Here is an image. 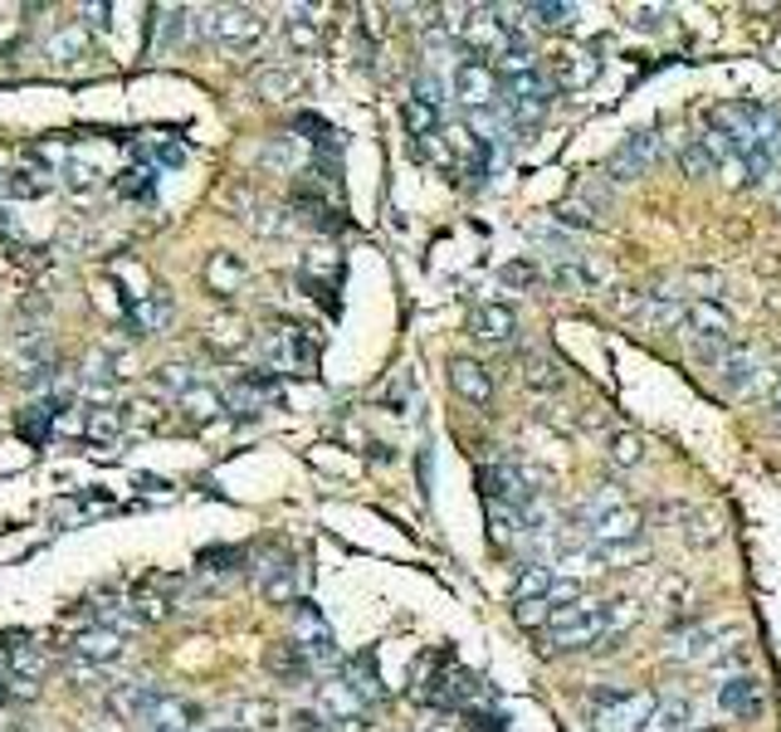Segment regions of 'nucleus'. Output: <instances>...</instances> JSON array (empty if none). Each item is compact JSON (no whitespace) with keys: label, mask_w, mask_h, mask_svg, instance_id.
<instances>
[{"label":"nucleus","mask_w":781,"mask_h":732,"mask_svg":"<svg viewBox=\"0 0 781 732\" xmlns=\"http://www.w3.org/2000/svg\"><path fill=\"white\" fill-rule=\"evenodd\" d=\"M654 693L644 689H591L586 693V718L591 732H640L654 712Z\"/></svg>","instance_id":"f257e3e1"},{"label":"nucleus","mask_w":781,"mask_h":732,"mask_svg":"<svg viewBox=\"0 0 781 732\" xmlns=\"http://www.w3.org/2000/svg\"><path fill=\"white\" fill-rule=\"evenodd\" d=\"M586 644H605V601L556 605L547 620V650H586Z\"/></svg>","instance_id":"f03ea898"},{"label":"nucleus","mask_w":781,"mask_h":732,"mask_svg":"<svg viewBox=\"0 0 781 732\" xmlns=\"http://www.w3.org/2000/svg\"><path fill=\"white\" fill-rule=\"evenodd\" d=\"M259 351L273 371H293V376H312V367H318V342H312V332L298 328V322L269 328L259 337Z\"/></svg>","instance_id":"7ed1b4c3"},{"label":"nucleus","mask_w":781,"mask_h":732,"mask_svg":"<svg viewBox=\"0 0 781 732\" xmlns=\"http://www.w3.org/2000/svg\"><path fill=\"white\" fill-rule=\"evenodd\" d=\"M312 708L328 718L332 732H367L371 728V708L361 703V693L347 679H322L318 683V703Z\"/></svg>","instance_id":"20e7f679"},{"label":"nucleus","mask_w":781,"mask_h":732,"mask_svg":"<svg viewBox=\"0 0 781 732\" xmlns=\"http://www.w3.org/2000/svg\"><path fill=\"white\" fill-rule=\"evenodd\" d=\"M264 15L249 5H225V10H210V39L225 49V54H249L254 44L264 39Z\"/></svg>","instance_id":"39448f33"},{"label":"nucleus","mask_w":781,"mask_h":732,"mask_svg":"<svg viewBox=\"0 0 781 732\" xmlns=\"http://www.w3.org/2000/svg\"><path fill=\"white\" fill-rule=\"evenodd\" d=\"M293 644L312 659V669L322 664H337V640H332V625L322 620V611L312 601H293Z\"/></svg>","instance_id":"423d86ee"},{"label":"nucleus","mask_w":781,"mask_h":732,"mask_svg":"<svg viewBox=\"0 0 781 732\" xmlns=\"http://www.w3.org/2000/svg\"><path fill=\"white\" fill-rule=\"evenodd\" d=\"M449 88H454V98L464 107H474V113H484V107H494L498 98V74L488 68V59H459V68H454V78H449Z\"/></svg>","instance_id":"0eeeda50"},{"label":"nucleus","mask_w":781,"mask_h":732,"mask_svg":"<svg viewBox=\"0 0 781 732\" xmlns=\"http://www.w3.org/2000/svg\"><path fill=\"white\" fill-rule=\"evenodd\" d=\"M660 156H664L660 132H635V137H625V142L615 146V156L605 162V171H611L615 181H635V176H644Z\"/></svg>","instance_id":"6e6552de"},{"label":"nucleus","mask_w":781,"mask_h":732,"mask_svg":"<svg viewBox=\"0 0 781 732\" xmlns=\"http://www.w3.org/2000/svg\"><path fill=\"white\" fill-rule=\"evenodd\" d=\"M459 39H464V49L474 59H488V54H503L508 29H503V20H498V10L484 5V10H469V15L459 20Z\"/></svg>","instance_id":"1a4fd4ad"},{"label":"nucleus","mask_w":781,"mask_h":732,"mask_svg":"<svg viewBox=\"0 0 781 732\" xmlns=\"http://www.w3.org/2000/svg\"><path fill=\"white\" fill-rule=\"evenodd\" d=\"M68 654H74L78 664H88V669H103V664H117V659H123L127 644H123V634L107 630V625H88V630L74 634Z\"/></svg>","instance_id":"9d476101"},{"label":"nucleus","mask_w":781,"mask_h":732,"mask_svg":"<svg viewBox=\"0 0 781 732\" xmlns=\"http://www.w3.org/2000/svg\"><path fill=\"white\" fill-rule=\"evenodd\" d=\"M586 532H591V542H611V547L640 542L644 537V513L640 508H630V503H620V508H611V513H601L596 523H586Z\"/></svg>","instance_id":"9b49d317"},{"label":"nucleus","mask_w":781,"mask_h":732,"mask_svg":"<svg viewBox=\"0 0 781 732\" xmlns=\"http://www.w3.org/2000/svg\"><path fill=\"white\" fill-rule=\"evenodd\" d=\"M513 332H517V312L508 308V303H478L474 318H469V337H474V342H488V347L508 342Z\"/></svg>","instance_id":"f8f14e48"},{"label":"nucleus","mask_w":781,"mask_h":732,"mask_svg":"<svg viewBox=\"0 0 781 732\" xmlns=\"http://www.w3.org/2000/svg\"><path fill=\"white\" fill-rule=\"evenodd\" d=\"M254 576H259V591L264 601L273 605H293V591H298V576H293V562L283 552H269L259 566H254Z\"/></svg>","instance_id":"ddd939ff"},{"label":"nucleus","mask_w":781,"mask_h":732,"mask_svg":"<svg viewBox=\"0 0 781 732\" xmlns=\"http://www.w3.org/2000/svg\"><path fill=\"white\" fill-rule=\"evenodd\" d=\"M713 381H718L722 390H752L757 386V351L747 347H728L718 361H713Z\"/></svg>","instance_id":"4468645a"},{"label":"nucleus","mask_w":781,"mask_h":732,"mask_svg":"<svg viewBox=\"0 0 781 732\" xmlns=\"http://www.w3.org/2000/svg\"><path fill=\"white\" fill-rule=\"evenodd\" d=\"M264 669H269L279 683H289V689H293V683H308L312 679V659L293 640L269 644V650H264Z\"/></svg>","instance_id":"2eb2a0df"},{"label":"nucleus","mask_w":781,"mask_h":732,"mask_svg":"<svg viewBox=\"0 0 781 732\" xmlns=\"http://www.w3.org/2000/svg\"><path fill=\"white\" fill-rule=\"evenodd\" d=\"M718 708L732 712V718H757V712H761V683H757V673L722 679V683H718Z\"/></svg>","instance_id":"dca6fc26"},{"label":"nucleus","mask_w":781,"mask_h":732,"mask_svg":"<svg viewBox=\"0 0 781 732\" xmlns=\"http://www.w3.org/2000/svg\"><path fill=\"white\" fill-rule=\"evenodd\" d=\"M244 279H249V269H244L240 254L215 249L210 259H205V288H210L215 298H230V293H240Z\"/></svg>","instance_id":"f3484780"},{"label":"nucleus","mask_w":781,"mask_h":732,"mask_svg":"<svg viewBox=\"0 0 781 732\" xmlns=\"http://www.w3.org/2000/svg\"><path fill=\"white\" fill-rule=\"evenodd\" d=\"M142 722H152L156 732H195V722H201V708H195L191 698H176V693H162V698L152 703V712H146Z\"/></svg>","instance_id":"a211bd4d"},{"label":"nucleus","mask_w":781,"mask_h":732,"mask_svg":"<svg viewBox=\"0 0 781 732\" xmlns=\"http://www.w3.org/2000/svg\"><path fill=\"white\" fill-rule=\"evenodd\" d=\"M596 74H601V59H596V54H576V49H566V54L552 59V84L566 88V93L586 88Z\"/></svg>","instance_id":"6ab92c4d"},{"label":"nucleus","mask_w":781,"mask_h":732,"mask_svg":"<svg viewBox=\"0 0 781 732\" xmlns=\"http://www.w3.org/2000/svg\"><path fill=\"white\" fill-rule=\"evenodd\" d=\"M449 386H454L459 396L469 400V406H484V400L494 396V381H488V371L478 367V361H469V357H454V361H449Z\"/></svg>","instance_id":"aec40b11"},{"label":"nucleus","mask_w":781,"mask_h":732,"mask_svg":"<svg viewBox=\"0 0 781 732\" xmlns=\"http://www.w3.org/2000/svg\"><path fill=\"white\" fill-rule=\"evenodd\" d=\"M556 586V572L547 562H523V572L513 576V605L523 601H547Z\"/></svg>","instance_id":"412c9836"},{"label":"nucleus","mask_w":781,"mask_h":732,"mask_svg":"<svg viewBox=\"0 0 781 732\" xmlns=\"http://www.w3.org/2000/svg\"><path fill=\"white\" fill-rule=\"evenodd\" d=\"M166 322H171V293H162V288L127 308V328L132 332H156V328H166Z\"/></svg>","instance_id":"4be33fe9"},{"label":"nucleus","mask_w":781,"mask_h":732,"mask_svg":"<svg viewBox=\"0 0 781 732\" xmlns=\"http://www.w3.org/2000/svg\"><path fill=\"white\" fill-rule=\"evenodd\" d=\"M699 722H693V703L689 698H664L654 703L650 722H644L640 732H693Z\"/></svg>","instance_id":"5701e85b"},{"label":"nucleus","mask_w":781,"mask_h":732,"mask_svg":"<svg viewBox=\"0 0 781 732\" xmlns=\"http://www.w3.org/2000/svg\"><path fill=\"white\" fill-rule=\"evenodd\" d=\"M156 698H162V689H156V683H146V679H127V683H117V689H113V708L127 712V718H146Z\"/></svg>","instance_id":"b1692460"},{"label":"nucleus","mask_w":781,"mask_h":732,"mask_svg":"<svg viewBox=\"0 0 781 732\" xmlns=\"http://www.w3.org/2000/svg\"><path fill=\"white\" fill-rule=\"evenodd\" d=\"M722 630H713V625H699V630H683L679 640L669 644V659L689 664V659H713V650H718Z\"/></svg>","instance_id":"393cba45"},{"label":"nucleus","mask_w":781,"mask_h":732,"mask_svg":"<svg viewBox=\"0 0 781 732\" xmlns=\"http://www.w3.org/2000/svg\"><path fill=\"white\" fill-rule=\"evenodd\" d=\"M84 54H88V35L78 25H64V29H54V35L44 39V59H49V64H59V68L78 64Z\"/></svg>","instance_id":"a878e982"},{"label":"nucleus","mask_w":781,"mask_h":732,"mask_svg":"<svg viewBox=\"0 0 781 732\" xmlns=\"http://www.w3.org/2000/svg\"><path fill=\"white\" fill-rule=\"evenodd\" d=\"M283 39H289L293 54H312V49L322 44V29H318V20H312V10H289V20H283Z\"/></svg>","instance_id":"bb28decb"},{"label":"nucleus","mask_w":781,"mask_h":732,"mask_svg":"<svg viewBox=\"0 0 781 732\" xmlns=\"http://www.w3.org/2000/svg\"><path fill=\"white\" fill-rule=\"evenodd\" d=\"M176 406H181L191 420H220L225 410H230V406H225V396H220V390H215V386H201V381H195V386L185 390V396L176 400Z\"/></svg>","instance_id":"cd10ccee"},{"label":"nucleus","mask_w":781,"mask_h":732,"mask_svg":"<svg viewBox=\"0 0 781 732\" xmlns=\"http://www.w3.org/2000/svg\"><path fill=\"white\" fill-rule=\"evenodd\" d=\"M254 88H259V98H269V103H283V98H298V88H303V78H298V68H264L259 78H254Z\"/></svg>","instance_id":"c85d7f7f"},{"label":"nucleus","mask_w":781,"mask_h":732,"mask_svg":"<svg viewBox=\"0 0 781 732\" xmlns=\"http://www.w3.org/2000/svg\"><path fill=\"white\" fill-rule=\"evenodd\" d=\"M205 342H210L220 357H230V351H244V347H249V328H244L240 318H215L210 328H205Z\"/></svg>","instance_id":"c756f323"},{"label":"nucleus","mask_w":781,"mask_h":732,"mask_svg":"<svg viewBox=\"0 0 781 732\" xmlns=\"http://www.w3.org/2000/svg\"><path fill=\"white\" fill-rule=\"evenodd\" d=\"M635 620H640V601H630V595L605 601V644H601V650H615V640H620Z\"/></svg>","instance_id":"7c9ffc66"},{"label":"nucleus","mask_w":781,"mask_h":732,"mask_svg":"<svg viewBox=\"0 0 781 732\" xmlns=\"http://www.w3.org/2000/svg\"><path fill=\"white\" fill-rule=\"evenodd\" d=\"M347 683L361 693V703L371 708V703L386 693V689H381V679H376V654H361V659H351V664H347Z\"/></svg>","instance_id":"2f4dec72"},{"label":"nucleus","mask_w":781,"mask_h":732,"mask_svg":"<svg viewBox=\"0 0 781 732\" xmlns=\"http://www.w3.org/2000/svg\"><path fill=\"white\" fill-rule=\"evenodd\" d=\"M400 117H406V132H410V137H420V142H425V137L439 127V107H430L425 98H415V93H410L406 103H400Z\"/></svg>","instance_id":"473e14b6"},{"label":"nucleus","mask_w":781,"mask_h":732,"mask_svg":"<svg viewBox=\"0 0 781 732\" xmlns=\"http://www.w3.org/2000/svg\"><path fill=\"white\" fill-rule=\"evenodd\" d=\"M605 454H611L615 468H635V464H644V439L635 435V429H615V435L605 439Z\"/></svg>","instance_id":"72a5a7b5"},{"label":"nucleus","mask_w":781,"mask_h":732,"mask_svg":"<svg viewBox=\"0 0 781 732\" xmlns=\"http://www.w3.org/2000/svg\"><path fill=\"white\" fill-rule=\"evenodd\" d=\"M230 718L240 722V728L264 732V728H273V722H279V708H273V703H264V698H240L230 708Z\"/></svg>","instance_id":"f704fd0d"},{"label":"nucleus","mask_w":781,"mask_h":732,"mask_svg":"<svg viewBox=\"0 0 781 732\" xmlns=\"http://www.w3.org/2000/svg\"><path fill=\"white\" fill-rule=\"evenodd\" d=\"M552 279L562 283V288H581V293H591L596 283H601V269L596 264H581V259H562L552 269Z\"/></svg>","instance_id":"c9c22d12"},{"label":"nucleus","mask_w":781,"mask_h":732,"mask_svg":"<svg viewBox=\"0 0 781 732\" xmlns=\"http://www.w3.org/2000/svg\"><path fill=\"white\" fill-rule=\"evenodd\" d=\"M10 669H15L20 679H39V673H44V650H39V644H10Z\"/></svg>","instance_id":"e433bc0d"},{"label":"nucleus","mask_w":781,"mask_h":732,"mask_svg":"<svg viewBox=\"0 0 781 732\" xmlns=\"http://www.w3.org/2000/svg\"><path fill=\"white\" fill-rule=\"evenodd\" d=\"M679 162H683V171H689V176H713V171H718V166H713V156H708V146H703V137H693V142L679 146Z\"/></svg>","instance_id":"4c0bfd02"},{"label":"nucleus","mask_w":781,"mask_h":732,"mask_svg":"<svg viewBox=\"0 0 781 732\" xmlns=\"http://www.w3.org/2000/svg\"><path fill=\"white\" fill-rule=\"evenodd\" d=\"M156 386H162V390H171V396L181 400L185 390L195 386V371H191V367H181V361H171V367H162V371H156Z\"/></svg>","instance_id":"58836bf2"},{"label":"nucleus","mask_w":781,"mask_h":732,"mask_svg":"<svg viewBox=\"0 0 781 732\" xmlns=\"http://www.w3.org/2000/svg\"><path fill=\"white\" fill-rule=\"evenodd\" d=\"M44 191H49V181L35 171H10L5 181H0V195H44Z\"/></svg>","instance_id":"ea45409f"},{"label":"nucleus","mask_w":781,"mask_h":732,"mask_svg":"<svg viewBox=\"0 0 781 732\" xmlns=\"http://www.w3.org/2000/svg\"><path fill=\"white\" fill-rule=\"evenodd\" d=\"M523 15H533L542 29H572V5H523Z\"/></svg>","instance_id":"a19ab883"},{"label":"nucleus","mask_w":781,"mask_h":732,"mask_svg":"<svg viewBox=\"0 0 781 732\" xmlns=\"http://www.w3.org/2000/svg\"><path fill=\"white\" fill-rule=\"evenodd\" d=\"M527 386L533 390H562V371L542 357H527Z\"/></svg>","instance_id":"79ce46f5"},{"label":"nucleus","mask_w":781,"mask_h":732,"mask_svg":"<svg viewBox=\"0 0 781 732\" xmlns=\"http://www.w3.org/2000/svg\"><path fill=\"white\" fill-rule=\"evenodd\" d=\"M498 279L508 283V288H533L542 273H537V264H527V259H513V264H503V273Z\"/></svg>","instance_id":"37998d69"},{"label":"nucleus","mask_w":781,"mask_h":732,"mask_svg":"<svg viewBox=\"0 0 781 732\" xmlns=\"http://www.w3.org/2000/svg\"><path fill=\"white\" fill-rule=\"evenodd\" d=\"M415 98H425L430 107H445L449 103V84L445 78H435V74H420L415 78Z\"/></svg>","instance_id":"c03bdc74"},{"label":"nucleus","mask_w":781,"mask_h":732,"mask_svg":"<svg viewBox=\"0 0 781 732\" xmlns=\"http://www.w3.org/2000/svg\"><path fill=\"white\" fill-rule=\"evenodd\" d=\"M513 620L527 625V630H537L542 620H552V601H523V605H513Z\"/></svg>","instance_id":"a18cd8bd"},{"label":"nucleus","mask_w":781,"mask_h":732,"mask_svg":"<svg viewBox=\"0 0 781 732\" xmlns=\"http://www.w3.org/2000/svg\"><path fill=\"white\" fill-rule=\"evenodd\" d=\"M586 595V586L576 581V576H556V586H552V595H547V601H552V611L556 605H576Z\"/></svg>","instance_id":"49530a36"},{"label":"nucleus","mask_w":781,"mask_h":732,"mask_svg":"<svg viewBox=\"0 0 781 732\" xmlns=\"http://www.w3.org/2000/svg\"><path fill=\"white\" fill-rule=\"evenodd\" d=\"M289 728H293V732H332V728H328V718H322L318 708H298V712H289Z\"/></svg>","instance_id":"de8ad7c7"},{"label":"nucleus","mask_w":781,"mask_h":732,"mask_svg":"<svg viewBox=\"0 0 781 732\" xmlns=\"http://www.w3.org/2000/svg\"><path fill=\"white\" fill-rule=\"evenodd\" d=\"M117 429H123V415H117V410H98V415L88 420V435L93 439H113Z\"/></svg>","instance_id":"09e8293b"},{"label":"nucleus","mask_w":781,"mask_h":732,"mask_svg":"<svg viewBox=\"0 0 781 732\" xmlns=\"http://www.w3.org/2000/svg\"><path fill=\"white\" fill-rule=\"evenodd\" d=\"M68 185H74V191H93V185H98V166L93 162H68Z\"/></svg>","instance_id":"8fccbe9b"},{"label":"nucleus","mask_w":781,"mask_h":732,"mask_svg":"<svg viewBox=\"0 0 781 732\" xmlns=\"http://www.w3.org/2000/svg\"><path fill=\"white\" fill-rule=\"evenodd\" d=\"M117 191H123V195H146V191H152V171H123Z\"/></svg>","instance_id":"3c124183"},{"label":"nucleus","mask_w":781,"mask_h":732,"mask_svg":"<svg viewBox=\"0 0 781 732\" xmlns=\"http://www.w3.org/2000/svg\"><path fill=\"white\" fill-rule=\"evenodd\" d=\"M630 25L660 29V25H664V10H660V5H635V10H630Z\"/></svg>","instance_id":"603ef678"},{"label":"nucleus","mask_w":781,"mask_h":732,"mask_svg":"<svg viewBox=\"0 0 781 732\" xmlns=\"http://www.w3.org/2000/svg\"><path fill=\"white\" fill-rule=\"evenodd\" d=\"M556 224H572V230H586V224H591V215H586L581 205H562V210H556Z\"/></svg>","instance_id":"864d4df0"},{"label":"nucleus","mask_w":781,"mask_h":732,"mask_svg":"<svg viewBox=\"0 0 781 732\" xmlns=\"http://www.w3.org/2000/svg\"><path fill=\"white\" fill-rule=\"evenodd\" d=\"M761 381H767V400L781 406V371H761Z\"/></svg>","instance_id":"5fc2aeb1"},{"label":"nucleus","mask_w":781,"mask_h":732,"mask_svg":"<svg viewBox=\"0 0 781 732\" xmlns=\"http://www.w3.org/2000/svg\"><path fill=\"white\" fill-rule=\"evenodd\" d=\"M84 15L93 20V25H107V5H84Z\"/></svg>","instance_id":"6e6d98bb"},{"label":"nucleus","mask_w":781,"mask_h":732,"mask_svg":"<svg viewBox=\"0 0 781 732\" xmlns=\"http://www.w3.org/2000/svg\"><path fill=\"white\" fill-rule=\"evenodd\" d=\"M771 425H777V429H781V406H777V410H771Z\"/></svg>","instance_id":"4d7b16f0"},{"label":"nucleus","mask_w":781,"mask_h":732,"mask_svg":"<svg viewBox=\"0 0 781 732\" xmlns=\"http://www.w3.org/2000/svg\"><path fill=\"white\" fill-rule=\"evenodd\" d=\"M693 732H713V728H693Z\"/></svg>","instance_id":"13d9d810"},{"label":"nucleus","mask_w":781,"mask_h":732,"mask_svg":"<svg viewBox=\"0 0 781 732\" xmlns=\"http://www.w3.org/2000/svg\"><path fill=\"white\" fill-rule=\"evenodd\" d=\"M425 732H439V728H425Z\"/></svg>","instance_id":"bf43d9fd"}]
</instances>
